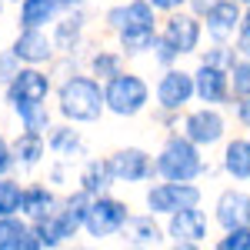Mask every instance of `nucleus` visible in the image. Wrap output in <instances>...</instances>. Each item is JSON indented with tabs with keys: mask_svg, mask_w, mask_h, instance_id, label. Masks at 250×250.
I'll list each match as a JSON object with an SVG mask.
<instances>
[{
	"mask_svg": "<svg viewBox=\"0 0 250 250\" xmlns=\"http://www.w3.org/2000/svg\"><path fill=\"white\" fill-rule=\"evenodd\" d=\"M154 167L157 177H164V180H200L204 173H210V164L204 160V147H197L187 134L167 137Z\"/></svg>",
	"mask_w": 250,
	"mask_h": 250,
	"instance_id": "nucleus-1",
	"label": "nucleus"
},
{
	"mask_svg": "<svg viewBox=\"0 0 250 250\" xmlns=\"http://www.w3.org/2000/svg\"><path fill=\"white\" fill-rule=\"evenodd\" d=\"M47 90H50V80L37 74V70H17L14 80H10V90H7V100L14 104V110L23 117L27 130H43L47 127V114L40 110V104L47 100Z\"/></svg>",
	"mask_w": 250,
	"mask_h": 250,
	"instance_id": "nucleus-2",
	"label": "nucleus"
},
{
	"mask_svg": "<svg viewBox=\"0 0 250 250\" xmlns=\"http://www.w3.org/2000/svg\"><path fill=\"white\" fill-rule=\"evenodd\" d=\"M87 207H90V193L80 187V193H74L63 204V210H50V213H43V217H37L34 233H37L40 247H54L63 237L77 233V227H83V220H87Z\"/></svg>",
	"mask_w": 250,
	"mask_h": 250,
	"instance_id": "nucleus-3",
	"label": "nucleus"
},
{
	"mask_svg": "<svg viewBox=\"0 0 250 250\" xmlns=\"http://www.w3.org/2000/svg\"><path fill=\"white\" fill-rule=\"evenodd\" d=\"M104 107H107V97L97 87V80L90 77H70L60 87V110L70 120L90 124V120H97L104 114Z\"/></svg>",
	"mask_w": 250,
	"mask_h": 250,
	"instance_id": "nucleus-4",
	"label": "nucleus"
},
{
	"mask_svg": "<svg viewBox=\"0 0 250 250\" xmlns=\"http://www.w3.org/2000/svg\"><path fill=\"white\" fill-rule=\"evenodd\" d=\"M107 107L114 110L117 117H137L147 104H150V87H147V80L140 77V74H114V77L107 80Z\"/></svg>",
	"mask_w": 250,
	"mask_h": 250,
	"instance_id": "nucleus-5",
	"label": "nucleus"
},
{
	"mask_svg": "<svg viewBox=\"0 0 250 250\" xmlns=\"http://www.w3.org/2000/svg\"><path fill=\"white\" fill-rule=\"evenodd\" d=\"M200 200H204V190L193 180H164L147 190V210L154 217H170L180 207H197Z\"/></svg>",
	"mask_w": 250,
	"mask_h": 250,
	"instance_id": "nucleus-6",
	"label": "nucleus"
},
{
	"mask_svg": "<svg viewBox=\"0 0 250 250\" xmlns=\"http://www.w3.org/2000/svg\"><path fill=\"white\" fill-rule=\"evenodd\" d=\"M180 134H187L197 147L210 150V147H217V144L227 140V117H224L220 107L204 104V107H197V110H190V114L184 117Z\"/></svg>",
	"mask_w": 250,
	"mask_h": 250,
	"instance_id": "nucleus-7",
	"label": "nucleus"
},
{
	"mask_svg": "<svg viewBox=\"0 0 250 250\" xmlns=\"http://www.w3.org/2000/svg\"><path fill=\"white\" fill-rule=\"evenodd\" d=\"M160 37L170 43L180 57H190L200 50V40H204V17L193 14V10H170L164 27H160Z\"/></svg>",
	"mask_w": 250,
	"mask_h": 250,
	"instance_id": "nucleus-8",
	"label": "nucleus"
},
{
	"mask_svg": "<svg viewBox=\"0 0 250 250\" xmlns=\"http://www.w3.org/2000/svg\"><path fill=\"white\" fill-rule=\"evenodd\" d=\"M167 237H170L173 247H184V250L200 247L210 237V217L200 210V204L197 207H180L167 217Z\"/></svg>",
	"mask_w": 250,
	"mask_h": 250,
	"instance_id": "nucleus-9",
	"label": "nucleus"
},
{
	"mask_svg": "<svg viewBox=\"0 0 250 250\" xmlns=\"http://www.w3.org/2000/svg\"><path fill=\"white\" fill-rule=\"evenodd\" d=\"M157 107L164 114H180L193 97H197V87H193V74L190 70H180V67H164V74L157 80Z\"/></svg>",
	"mask_w": 250,
	"mask_h": 250,
	"instance_id": "nucleus-10",
	"label": "nucleus"
},
{
	"mask_svg": "<svg viewBox=\"0 0 250 250\" xmlns=\"http://www.w3.org/2000/svg\"><path fill=\"white\" fill-rule=\"evenodd\" d=\"M130 220V210H127V204H120L114 197H97L90 200V207H87V220H83V227L90 237H114V233L124 230V224Z\"/></svg>",
	"mask_w": 250,
	"mask_h": 250,
	"instance_id": "nucleus-11",
	"label": "nucleus"
},
{
	"mask_svg": "<svg viewBox=\"0 0 250 250\" xmlns=\"http://www.w3.org/2000/svg\"><path fill=\"white\" fill-rule=\"evenodd\" d=\"M240 23H244V3L213 0L204 14V34L210 37V43H233V37L240 34Z\"/></svg>",
	"mask_w": 250,
	"mask_h": 250,
	"instance_id": "nucleus-12",
	"label": "nucleus"
},
{
	"mask_svg": "<svg viewBox=\"0 0 250 250\" xmlns=\"http://www.w3.org/2000/svg\"><path fill=\"white\" fill-rule=\"evenodd\" d=\"M213 224L220 230H233L250 224V190L247 187H224L213 200Z\"/></svg>",
	"mask_w": 250,
	"mask_h": 250,
	"instance_id": "nucleus-13",
	"label": "nucleus"
},
{
	"mask_svg": "<svg viewBox=\"0 0 250 250\" xmlns=\"http://www.w3.org/2000/svg\"><path fill=\"white\" fill-rule=\"evenodd\" d=\"M193 87H197V100L200 104H230L233 100V90H230V70L224 67H213V63H197L193 70Z\"/></svg>",
	"mask_w": 250,
	"mask_h": 250,
	"instance_id": "nucleus-14",
	"label": "nucleus"
},
{
	"mask_svg": "<svg viewBox=\"0 0 250 250\" xmlns=\"http://www.w3.org/2000/svg\"><path fill=\"white\" fill-rule=\"evenodd\" d=\"M110 170H114L117 180H124V184H144V180H150L157 173L154 167V157L147 154V150H140V147H124V150H117L110 157Z\"/></svg>",
	"mask_w": 250,
	"mask_h": 250,
	"instance_id": "nucleus-15",
	"label": "nucleus"
},
{
	"mask_svg": "<svg viewBox=\"0 0 250 250\" xmlns=\"http://www.w3.org/2000/svg\"><path fill=\"white\" fill-rule=\"evenodd\" d=\"M220 170L233 184H250V137H230L220 150Z\"/></svg>",
	"mask_w": 250,
	"mask_h": 250,
	"instance_id": "nucleus-16",
	"label": "nucleus"
},
{
	"mask_svg": "<svg viewBox=\"0 0 250 250\" xmlns=\"http://www.w3.org/2000/svg\"><path fill=\"white\" fill-rule=\"evenodd\" d=\"M120 233H124V240H127L130 247H160V244L167 240V227L157 224L154 213H147V217H130Z\"/></svg>",
	"mask_w": 250,
	"mask_h": 250,
	"instance_id": "nucleus-17",
	"label": "nucleus"
},
{
	"mask_svg": "<svg viewBox=\"0 0 250 250\" xmlns=\"http://www.w3.org/2000/svg\"><path fill=\"white\" fill-rule=\"evenodd\" d=\"M144 30H157L154 3L150 0H130L124 7V23L117 34H144Z\"/></svg>",
	"mask_w": 250,
	"mask_h": 250,
	"instance_id": "nucleus-18",
	"label": "nucleus"
},
{
	"mask_svg": "<svg viewBox=\"0 0 250 250\" xmlns=\"http://www.w3.org/2000/svg\"><path fill=\"white\" fill-rule=\"evenodd\" d=\"M30 247H40L37 233L27 230L20 220L3 217L0 220V250H30Z\"/></svg>",
	"mask_w": 250,
	"mask_h": 250,
	"instance_id": "nucleus-19",
	"label": "nucleus"
},
{
	"mask_svg": "<svg viewBox=\"0 0 250 250\" xmlns=\"http://www.w3.org/2000/svg\"><path fill=\"white\" fill-rule=\"evenodd\" d=\"M14 54H17V60L40 63V60L50 57V40L43 34H37V27H27V34H20L17 43H14Z\"/></svg>",
	"mask_w": 250,
	"mask_h": 250,
	"instance_id": "nucleus-20",
	"label": "nucleus"
},
{
	"mask_svg": "<svg viewBox=\"0 0 250 250\" xmlns=\"http://www.w3.org/2000/svg\"><path fill=\"white\" fill-rule=\"evenodd\" d=\"M114 180L117 177H114V170H110V160H90V164L83 167V173H80V187L90 193V197H100Z\"/></svg>",
	"mask_w": 250,
	"mask_h": 250,
	"instance_id": "nucleus-21",
	"label": "nucleus"
},
{
	"mask_svg": "<svg viewBox=\"0 0 250 250\" xmlns=\"http://www.w3.org/2000/svg\"><path fill=\"white\" fill-rule=\"evenodd\" d=\"M57 3L60 0H23V7H20L23 27H40V23H47V20L54 17Z\"/></svg>",
	"mask_w": 250,
	"mask_h": 250,
	"instance_id": "nucleus-22",
	"label": "nucleus"
},
{
	"mask_svg": "<svg viewBox=\"0 0 250 250\" xmlns=\"http://www.w3.org/2000/svg\"><path fill=\"white\" fill-rule=\"evenodd\" d=\"M50 207H54V197L43 187H30L20 197V210H27L30 217H43V213H50Z\"/></svg>",
	"mask_w": 250,
	"mask_h": 250,
	"instance_id": "nucleus-23",
	"label": "nucleus"
},
{
	"mask_svg": "<svg viewBox=\"0 0 250 250\" xmlns=\"http://www.w3.org/2000/svg\"><path fill=\"white\" fill-rule=\"evenodd\" d=\"M204 63H213V67H224V70H233V63L240 60V54L233 50V43H213L210 50L200 54Z\"/></svg>",
	"mask_w": 250,
	"mask_h": 250,
	"instance_id": "nucleus-24",
	"label": "nucleus"
},
{
	"mask_svg": "<svg viewBox=\"0 0 250 250\" xmlns=\"http://www.w3.org/2000/svg\"><path fill=\"white\" fill-rule=\"evenodd\" d=\"M14 150H17V157L23 160V164H37L40 154H43V140H40L37 130H27V134L17 140V147H14Z\"/></svg>",
	"mask_w": 250,
	"mask_h": 250,
	"instance_id": "nucleus-25",
	"label": "nucleus"
},
{
	"mask_svg": "<svg viewBox=\"0 0 250 250\" xmlns=\"http://www.w3.org/2000/svg\"><path fill=\"white\" fill-rule=\"evenodd\" d=\"M217 250H250V224L244 227H233V230H224V237H217Z\"/></svg>",
	"mask_w": 250,
	"mask_h": 250,
	"instance_id": "nucleus-26",
	"label": "nucleus"
},
{
	"mask_svg": "<svg viewBox=\"0 0 250 250\" xmlns=\"http://www.w3.org/2000/svg\"><path fill=\"white\" fill-rule=\"evenodd\" d=\"M20 197L23 190L14 180H0V217H10L14 210H20Z\"/></svg>",
	"mask_w": 250,
	"mask_h": 250,
	"instance_id": "nucleus-27",
	"label": "nucleus"
},
{
	"mask_svg": "<svg viewBox=\"0 0 250 250\" xmlns=\"http://www.w3.org/2000/svg\"><path fill=\"white\" fill-rule=\"evenodd\" d=\"M230 90L237 97H250V60H237L230 70Z\"/></svg>",
	"mask_w": 250,
	"mask_h": 250,
	"instance_id": "nucleus-28",
	"label": "nucleus"
},
{
	"mask_svg": "<svg viewBox=\"0 0 250 250\" xmlns=\"http://www.w3.org/2000/svg\"><path fill=\"white\" fill-rule=\"evenodd\" d=\"M90 67H94L97 77H107V80H110L114 74H120V57H117V54H104V50H100V54L90 60Z\"/></svg>",
	"mask_w": 250,
	"mask_h": 250,
	"instance_id": "nucleus-29",
	"label": "nucleus"
},
{
	"mask_svg": "<svg viewBox=\"0 0 250 250\" xmlns=\"http://www.w3.org/2000/svg\"><path fill=\"white\" fill-rule=\"evenodd\" d=\"M50 147L57 150V154H77L80 150V137L74 130H57V134L50 137Z\"/></svg>",
	"mask_w": 250,
	"mask_h": 250,
	"instance_id": "nucleus-30",
	"label": "nucleus"
},
{
	"mask_svg": "<svg viewBox=\"0 0 250 250\" xmlns=\"http://www.w3.org/2000/svg\"><path fill=\"white\" fill-rule=\"evenodd\" d=\"M154 60L160 63V67H173V63L180 60V54H177V50H173L164 37H157V43H154Z\"/></svg>",
	"mask_w": 250,
	"mask_h": 250,
	"instance_id": "nucleus-31",
	"label": "nucleus"
},
{
	"mask_svg": "<svg viewBox=\"0 0 250 250\" xmlns=\"http://www.w3.org/2000/svg\"><path fill=\"white\" fill-rule=\"evenodd\" d=\"M60 43H63V47H70V37L77 40L80 37V17H74V20H63V23H60Z\"/></svg>",
	"mask_w": 250,
	"mask_h": 250,
	"instance_id": "nucleus-32",
	"label": "nucleus"
},
{
	"mask_svg": "<svg viewBox=\"0 0 250 250\" xmlns=\"http://www.w3.org/2000/svg\"><path fill=\"white\" fill-rule=\"evenodd\" d=\"M233 117H237V124H240L244 130H250V97H237Z\"/></svg>",
	"mask_w": 250,
	"mask_h": 250,
	"instance_id": "nucleus-33",
	"label": "nucleus"
},
{
	"mask_svg": "<svg viewBox=\"0 0 250 250\" xmlns=\"http://www.w3.org/2000/svg\"><path fill=\"white\" fill-rule=\"evenodd\" d=\"M233 50L240 54V60H250V30L240 27V34L233 37Z\"/></svg>",
	"mask_w": 250,
	"mask_h": 250,
	"instance_id": "nucleus-34",
	"label": "nucleus"
},
{
	"mask_svg": "<svg viewBox=\"0 0 250 250\" xmlns=\"http://www.w3.org/2000/svg\"><path fill=\"white\" fill-rule=\"evenodd\" d=\"M14 57H17L14 50L0 57V80H14V74H17V70H14Z\"/></svg>",
	"mask_w": 250,
	"mask_h": 250,
	"instance_id": "nucleus-35",
	"label": "nucleus"
},
{
	"mask_svg": "<svg viewBox=\"0 0 250 250\" xmlns=\"http://www.w3.org/2000/svg\"><path fill=\"white\" fill-rule=\"evenodd\" d=\"M154 3V10H164V14H170V10H180V7H187V0H150Z\"/></svg>",
	"mask_w": 250,
	"mask_h": 250,
	"instance_id": "nucleus-36",
	"label": "nucleus"
},
{
	"mask_svg": "<svg viewBox=\"0 0 250 250\" xmlns=\"http://www.w3.org/2000/svg\"><path fill=\"white\" fill-rule=\"evenodd\" d=\"M10 164H14V160H10V147H7V140H3V137H0V173L7 170V167H10Z\"/></svg>",
	"mask_w": 250,
	"mask_h": 250,
	"instance_id": "nucleus-37",
	"label": "nucleus"
},
{
	"mask_svg": "<svg viewBox=\"0 0 250 250\" xmlns=\"http://www.w3.org/2000/svg\"><path fill=\"white\" fill-rule=\"evenodd\" d=\"M213 0H187V7H190L193 14H200V17H204V14H207V7H210Z\"/></svg>",
	"mask_w": 250,
	"mask_h": 250,
	"instance_id": "nucleus-38",
	"label": "nucleus"
},
{
	"mask_svg": "<svg viewBox=\"0 0 250 250\" xmlns=\"http://www.w3.org/2000/svg\"><path fill=\"white\" fill-rule=\"evenodd\" d=\"M240 27H244V30H250V3L244 7V23H240Z\"/></svg>",
	"mask_w": 250,
	"mask_h": 250,
	"instance_id": "nucleus-39",
	"label": "nucleus"
},
{
	"mask_svg": "<svg viewBox=\"0 0 250 250\" xmlns=\"http://www.w3.org/2000/svg\"><path fill=\"white\" fill-rule=\"evenodd\" d=\"M60 3H67V7H77L80 0H60Z\"/></svg>",
	"mask_w": 250,
	"mask_h": 250,
	"instance_id": "nucleus-40",
	"label": "nucleus"
},
{
	"mask_svg": "<svg viewBox=\"0 0 250 250\" xmlns=\"http://www.w3.org/2000/svg\"><path fill=\"white\" fill-rule=\"evenodd\" d=\"M237 3H244V7H247V3H250V0H237Z\"/></svg>",
	"mask_w": 250,
	"mask_h": 250,
	"instance_id": "nucleus-41",
	"label": "nucleus"
}]
</instances>
